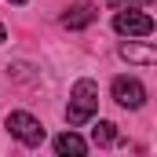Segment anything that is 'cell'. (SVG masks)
<instances>
[{
    "instance_id": "obj_9",
    "label": "cell",
    "mask_w": 157,
    "mask_h": 157,
    "mask_svg": "<svg viewBox=\"0 0 157 157\" xmlns=\"http://www.w3.org/2000/svg\"><path fill=\"white\" fill-rule=\"evenodd\" d=\"M124 4H150V0H110V7H124Z\"/></svg>"
},
{
    "instance_id": "obj_2",
    "label": "cell",
    "mask_w": 157,
    "mask_h": 157,
    "mask_svg": "<svg viewBox=\"0 0 157 157\" xmlns=\"http://www.w3.org/2000/svg\"><path fill=\"white\" fill-rule=\"evenodd\" d=\"M4 128H7L18 143H26V146H40V143H44V124H40L33 113H26V110L7 113V117H4Z\"/></svg>"
},
{
    "instance_id": "obj_5",
    "label": "cell",
    "mask_w": 157,
    "mask_h": 157,
    "mask_svg": "<svg viewBox=\"0 0 157 157\" xmlns=\"http://www.w3.org/2000/svg\"><path fill=\"white\" fill-rule=\"evenodd\" d=\"M99 18V7L91 4V0H80V4H73L66 15H62V26L66 29H84V26H91Z\"/></svg>"
},
{
    "instance_id": "obj_10",
    "label": "cell",
    "mask_w": 157,
    "mask_h": 157,
    "mask_svg": "<svg viewBox=\"0 0 157 157\" xmlns=\"http://www.w3.org/2000/svg\"><path fill=\"white\" fill-rule=\"evenodd\" d=\"M4 40H7V29H4V26H0V44H4Z\"/></svg>"
},
{
    "instance_id": "obj_4",
    "label": "cell",
    "mask_w": 157,
    "mask_h": 157,
    "mask_svg": "<svg viewBox=\"0 0 157 157\" xmlns=\"http://www.w3.org/2000/svg\"><path fill=\"white\" fill-rule=\"evenodd\" d=\"M113 29L121 37H150L154 33V18L143 11H117L113 15Z\"/></svg>"
},
{
    "instance_id": "obj_8",
    "label": "cell",
    "mask_w": 157,
    "mask_h": 157,
    "mask_svg": "<svg viewBox=\"0 0 157 157\" xmlns=\"http://www.w3.org/2000/svg\"><path fill=\"white\" fill-rule=\"evenodd\" d=\"M117 139L121 135H117V124H113V121H99V124L91 128V143H95V146H113Z\"/></svg>"
},
{
    "instance_id": "obj_6",
    "label": "cell",
    "mask_w": 157,
    "mask_h": 157,
    "mask_svg": "<svg viewBox=\"0 0 157 157\" xmlns=\"http://www.w3.org/2000/svg\"><path fill=\"white\" fill-rule=\"evenodd\" d=\"M121 59H128V62H139V66H154L157 62V48L150 44H121Z\"/></svg>"
},
{
    "instance_id": "obj_7",
    "label": "cell",
    "mask_w": 157,
    "mask_h": 157,
    "mask_svg": "<svg viewBox=\"0 0 157 157\" xmlns=\"http://www.w3.org/2000/svg\"><path fill=\"white\" fill-rule=\"evenodd\" d=\"M55 154H62V157H84L88 154V143H84V139H80L77 132H62V135H59V139H55Z\"/></svg>"
},
{
    "instance_id": "obj_1",
    "label": "cell",
    "mask_w": 157,
    "mask_h": 157,
    "mask_svg": "<svg viewBox=\"0 0 157 157\" xmlns=\"http://www.w3.org/2000/svg\"><path fill=\"white\" fill-rule=\"evenodd\" d=\"M95 110H99V84L88 77H80L73 84V91H70V106H66V121H70V128H80V124H88V121L95 117Z\"/></svg>"
},
{
    "instance_id": "obj_3",
    "label": "cell",
    "mask_w": 157,
    "mask_h": 157,
    "mask_svg": "<svg viewBox=\"0 0 157 157\" xmlns=\"http://www.w3.org/2000/svg\"><path fill=\"white\" fill-rule=\"evenodd\" d=\"M113 102L124 110H139L146 102V88L139 77H113Z\"/></svg>"
},
{
    "instance_id": "obj_11",
    "label": "cell",
    "mask_w": 157,
    "mask_h": 157,
    "mask_svg": "<svg viewBox=\"0 0 157 157\" xmlns=\"http://www.w3.org/2000/svg\"><path fill=\"white\" fill-rule=\"evenodd\" d=\"M7 4H26V0H7Z\"/></svg>"
}]
</instances>
